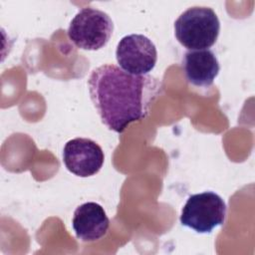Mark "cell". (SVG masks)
<instances>
[{
	"instance_id": "6da1fadb",
	"label": "cell",
	"mask_w": 255,
	"mask_h": 255,
	"mask_svg": "<svg viewBox=\"0 0 255 255\" xmlns=\"http://www.w3.org/2000/svg\"><path fill=\"white\" fill-rule=\"evenodd\" d=\"M88 87L102 123L122 133L129 124L146 118L162 92L161 82L150 75H131L113 64L96 68Z\"/></svg>"
},
{
	"instance_id": "7a4b0ae2",
	"label": "cell",
	"mask_w": 255,
	"mask_h": 255,
	"mask_svg": "<svg viewBox=\"0 0 255 255\" xmlns=\"http://www.w3.org/2000/svg\"><path fill=\"white\" fill-rule=\"evenodd\" d=\"M219 31V19L209 7H190L174 22L176 40L189 51L210 48L215 44Z\"/></svg>"
},
{
	"instance_id": "3957f363",
	"label": "cell",
	"mask_w": 255,
	"mask_h": 255,
	"mask_svg": "<svg viewBox=\"0 0 255 255\" xmlns=\"http://www.w3.org/2000/svg\"><path fill=\"white\" fill-rule=\"evenodd\" d=\"M113 31V20L106 12L86 7L74 16L67 33L70 41L76 47L96 51L108 44Z\"/></svg>"
},
{
	"instance_id": "277c9868",
	"label": "cell",
	"mask_w": 255,
	"mask_h": 255,
	"mask_svg": "<svg viewBox=\"0 0 255 255\" xmlns=\"http://www.w3.org/2000/svg\"><path fill=\"white\" fill-rule=\"evenodd\" d=\"M226 217V204L215 192L204 191L188 197L182 207L180 223L198 233H209L222 225Z\"/></svg>"
},
{
	"instance_id": "5b68a950",
	"label": "cell",
	"mask_w": 255,
	"mask_h": 255,
	"mask_svg": "<svg viewBox=\"0 0 255 255\" xmlns=\"http://www.w3.org/2000/svg\"><path fill=\"white\" fill-rule=\"evenodd\" d=\"M116 59L125 72L131 75H147L157 61L156 47L142 34H129L118 43Z\"/></svg>"
},
{
	"instance_id": "8992f818",
	"label": "cell",
	"mask_w": 255,
	"mask_h": 255,
	"mask_svg": "<svg viewBox=\"0 0 255 255\" xmlns=\"http://www.w3.org/2000/svg\"><path fill=\"white\" fill-rule=\"evenodd\" d=\"M105 159L102 147L94 140L76 137L69 140L63 149V161L67 169L80 177L95 175Z\"/></svg>"
},
{
	"instance_id": "52a82bcc",
	"label": "cell",
	"mask_w": 255,
	"mask_h": 255,
	"mask_svg": "<svg viewBox=\"0 0 255 255\" xmlns=\"http://www.w3.org/2000/svg\"><path fill=\"white\" fill-rule=\"evenodd\" d=\"M72 226L78 239L84 242H95L107 234L110 219L100 204L86 202L74 211Z\"/></svg>"
},
{
	"instance_id": "ba28073f",
	"label": "cell",
	"mask_w": 255,
	"mask_h": 255,
	"mask_svg": "<svg viewBox=\"0 0 255 255\" xmlns=\"http://www.w3.org/2000/svg\"><path fill=\"white\" fill-rule=\"evenodd\" d=\"M182 65L186 80L197 87L211 86L220 70L215 54L209 49L186 52Z\"/></svg>"
}]
</instances>
